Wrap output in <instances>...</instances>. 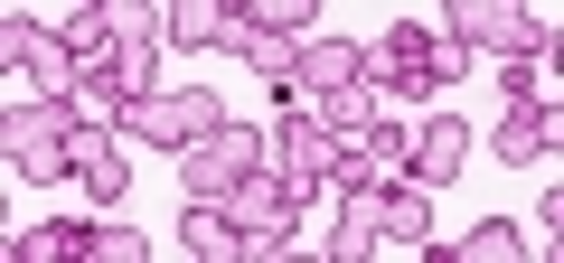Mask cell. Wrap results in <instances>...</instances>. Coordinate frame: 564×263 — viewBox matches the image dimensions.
I'll return each mask as SVG.
<instances>
[{"mask_svg": "<svg viewBox=\"0 0 564 263\" xmlns=\"http://www.w3.org/2000/svg\"><path fill=\"white\" fill-rule=\"evenodd\" d=\"M470 76V47L452 39L443 20H395L377 47H358V85H377L386 103H423V95H452Z\"/></svg>", "mask_w": 564, "mask_h": 263, "instance_id": "1", "label": "cell"}, {"mask_svg": "<svg viewBox=\"0 0 564 263\" xmlns=\"http://www.w3.org/2000/svg\"><path fill=\"white\" fill-rule=\"evenodd\" d=\"M321 198V188H302V179H282V169H254L245 188H226V217L245 226V254H292L302 244V207Z\"/></svg>", "mask_w": 564, "mask_h": 263, "instance_id": "2", "label": "cell"}, {"mask_svg": "<svg viewBox=\"0 0 564 263\" xmlns=\"http://www.w3.org/2000/svg\"><path fill=\"white\" fill-rule=\"evenodd\" d=\"M226 122V103L207 95V85H161V95H141L132 113H122V132H132V142H151V151H170V161H180L188 142H207V132H217Z\"/></svg>", "mask_w": 564, "mask_h": 263, "instance_id": "3", "label": "cell"}, {"mask_svg": "<svg viewBox=\"0 0 564 263\" xmlns=\"http://www.w3.org/2000/svg\"><path fill=\"white\" fill-rule=\"evenodd\" d=\"M0 151L20 179H76V103H29L0 122Z\"/></svg>", "mask_w": 564, "mask_h": 263, "instance_id": "4", "label": "cell"}, {"mask_svg": "<svg viewBox=\"0 0 564 263\" xmlns=\"http://www.w3.org/2000/svg\"><path fill=\"white\" fill-rule=\"evenodd\" d=\"M254 169H263V132L254 122H217L207 142L180 151V188L188 198H226V188H245Z\"/></svg>", "mask_w": 564, "mask_h": 263, "instance_id": "5", "label": "cell"}, {"mask_svg": "<svg viewBox=\"0 0 564 263\" xmlns=\"http://www.w3.org/2000/svg\"><path fill=\"white\" fill-rule=\"evenodd\" d=\"M443 29L470 57H545V47H555V20H545V10H489V0H462Z\"/></svg>", "mask_w": 564, "mask_h": 263, "instance_id": "6", "label": "cell"}, {"mask_svg": "<svg viewBox=\"0 0 564 263\" xmlns=\"http://www.w3.org/2000/svg\"><path fill=\"white\" fill-rule=\"evenodd\" d=\"M377 254H433V188H377Z\"/></svg>", "mask_w": 564, "mask_h": 263, "instance_id": "7", "label": "cell"}, {"mask_svg": "<svg viewBox=\"0 0 564 263\" xmlns=\"http://www.w3.org/2000/svg\"><path fill=\"white\" fill-rule=\"evenodd\" d=\"M348 169H358V188H404V179H414V132H404L395 113L367 122L358 142H348Z\"/></svg>", "mask_w": 564, "mask_h": 263, "instance_id": "8", "label": "cell"}, {"mask_svg": "<svg viewBox=\"0 0 564 263\" xmlns=\"http://www.w3.org/2000/svg\"><path fill=\"white\" fill-rule=\"evenodd\" d=\"M113 142H122L113 122H76V188H85L95 207H122V198H132V169H122Z\"/></svg>", "mask_w": 564, "mask_h": 263, "instance_id": "9", "label": "cell"}, {"mask_svg": "<svg viewBox=\"0 0 564 263\" xmlns=\"http://www.w3.org/2000/svg\"><path fill=\"white\" fill-rule=\"evenodd\" d=\"M414 132V179L423 188H452L470 169V122L462 113H433V122H404Z\"/></svg>", "mask_w": 564, "mask_h": 263, "instance_id": "10", "label": "cell"}, {"mask_svg": "<svg viewBox=\"0 0 564 263\" xmlns=\"http://www.w3.org/2000/svg\"><path fill=\"white\" fill-rule=\"evenodd\" d=\"M555 103H499V132H489V151L499 161H536V169H555Z\"/></svg>", "mask_w": 564, "mask_h": 263, "instance_id": "11", "label": "cell"}, {"mask_svg": "<svg viewBox=\"0 0 564 263\" xmlns=\"http://www.w3.org/2000/svg\"><path fill=\"white\" fill-rule=\"evenodd\" d=\"M170 39H180V47H226V57H245V47H254V10L180 0V10H170Z\"/></svg>", "mask_w": 564, "mask_h": 263, "instance_id": "12", "label": "cell"}, {"mask_svg": "<svg viewBox=\"0 0 564 263\" xmlns=\"http://www.w3.org/2000/svg\"><path fill=\"white\" fill-rule=\"evenodd\" d=\"M47 29H57V47L85 66V76H95V66H113V10H57Z\"/></svg>", "mask_w": 564, "mask_h": 263, "instance_id": "13", "label": "cell"}, {"mask_svg": "<svg viewBox=\"0 0 564 263\" xmlns=\"http://www.w3.org/2000/svg\"><path fill=\"white\" fill-rule=\"evenodd\" d=\"M95 244H104V226L57 217V226H39V235H20V263H95Z\"/></svg>", "mask_w": 564, "mask_h": 263, "instance_id": "14", "label": "cell"}, {"mask_svg": "<svg viewBox=\"0 0 564 263\" xmlns=\"http://www.w3.org/2000/svg\"><path fill=\"white\" fill-rule=\"evenodd\" d=\"M311 122H321V132H339V142H358L367 122H386V95H377V85H339V95L311 103Z\"/></svg>", "mask_w": 564, "mask_h": 263, "instance_id": "15", "label": "cell"}, {"mask_svg": "<svg viewBox=\"0 0 564 263\" xmlns=\"http://www.w3.org/2000/svg\"><path fill=\"white\" fill-rule=\"evenodd\" d=\"M180 244H188V254H207V263H217V254H245V226L226 217L217 198H188V217H180Z\"/></svg>", "mask_w": 564, "mask_h": 263, "instance_id": "16", "label": "cell"}, {"mask_svg": "<svg viewBox=\"0 0 564 263\" xmlns=\"http://www.w3.org/2000/svg\"><path fill=\"white\" fill-rule=\"evenodd\" d=\"M66 103H76V122H113V132H122V113H132L141 95L113 76V66H95V76H76V95H66Z\"/></svg>", "mask_w": 564, "mask_h": 263, "instance_id": "17", "label": "cell"}, {"mask_svg": "<svg viewBox=\"0 0 564 263\" xmlns=\"http://www.w3.org/2000/svg\"><path fill=\"white\" fill-rule=\"evenodd\" d=\"M527 254V226L518 217H489V226H470L462 244H452V263H518Z\"/></svg>", "mask_w": 564, "mask_h": 263, "instance_id": "18", "label": "cell"}, {"mask_svg": "<svg viewBox=\"0 0 564 263\" xmlns=\"http://www.w3.org/2000/svg\"><path fill=\"white\" fill-rule=\"evenodd\" d=\"M254 29H263V39L311 47V39H321V10H311V0H263V10H254Z\"/></svg>", "mask_w": 564, "mask_h": 263, "instance_id": "19", "label": "cell"}, {"mask_svg": "<svg viewBox=\"0 0 564 263\" xmlns=\"http://www.w3.org/2000/svg\"><path fill=\"white\" fill-rule=\"evenodd\" d=\"M508 103H555V57H508Z\"/></svg>", "mask_w": 564, "mask_h": 263, "instance_id": "20", "label": "cell"}]
</instances>
